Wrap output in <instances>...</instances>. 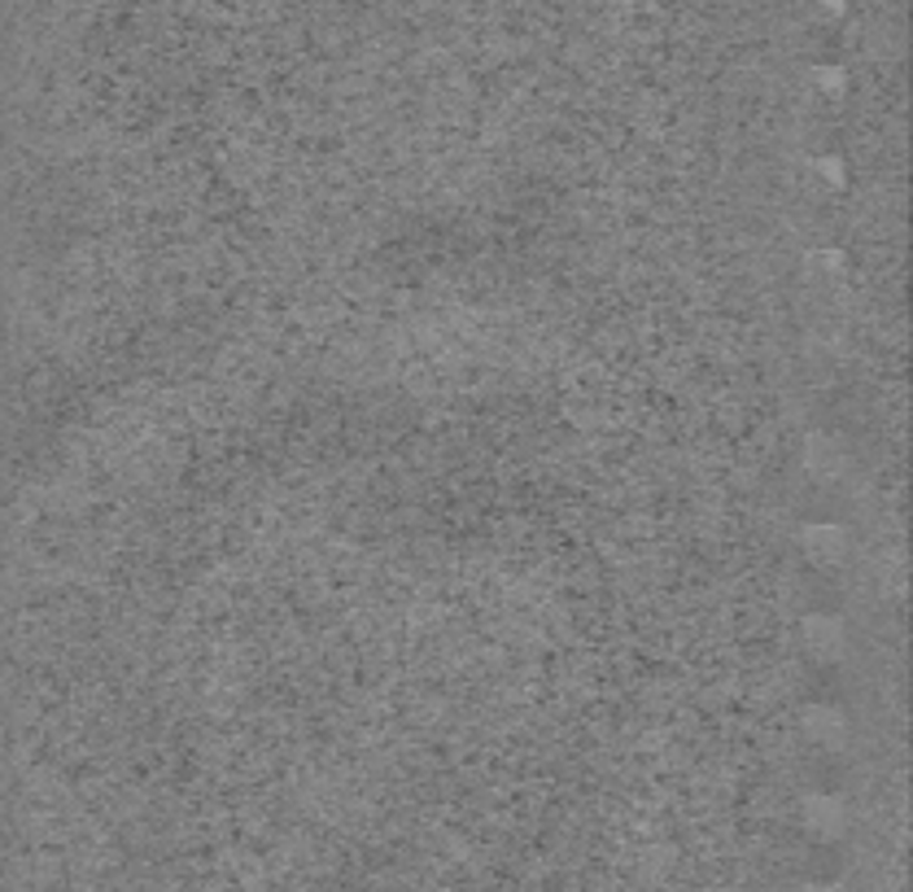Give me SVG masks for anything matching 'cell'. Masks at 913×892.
Instances as JSON below:
<instances>
[{"label": "cell", "mask_w": 913, "mask_h": 892, "mask_svg": "<svg viewBox=\"0 0 913 892\" xmlns=\"http://www.w3.org/2000/svg\"><path fill=\"white\" fill-rule=\"evenodd\" d=\"M800 543H804V556H809L813 565H822V569L840 565L843 556H848V534H843L840 525H804Z\"/></svg>", "instance_id": "cell-1"}, {"label": "cell", "mask_w": 913, "mask_h": 892, "mask_svg": "<svg viewBox=\"0 0 913 892\" xmlns=\"http://www.w3.org/2000/svg\"><path fill=\"white\" fill-rule=\"evenodd\" d=\"M804 648L818 657V661H835L843 652V621L840 617H826V612H813L804 621Z\"/></svg>", "instance_id": "cell-2"}, {"label": "cell", "mask_w": 913, "mask_h": 892, "mask_svg": "<svg viewBox=\"0 0 913 892\" xmlns=\"http://www.w3.org/2000/svg\"><path fill=\"white\" fill-rule=\"evenodd\" d=\"M843 822H848V814H843L840 797H809V801H804V827H809L813 835L835 840L843 831Z\"/></svg>", "instance_id": "cell-3"}, {"label": "cell", "mask_w": 913, "mask_h": 892, "mask_svg": "<svg viewBox=\"0 0 913 892\" xmlns=\"http://www.w3.org/2000/svg\"><path fill=\"white\" fill-rule=\"evenodd\" d=\"M804 731H809V740L826 743V748H840L843 740H848V722H843L840 709H809L804 713Z\"/></svg>", "instance_id": "cell-4"}, {"label": "cell", "mask_w": 913, "mask_h": 892, "mask_svg": "<svg viewBox=\"0 0 913 892\" xmlns=\"http://www.w3.org/2000/svg\"><path fill=\"white\" fill-rule=\"evenodd\" d=\"M804 892H840L835 884H826V889H804Z\"/></svg>", "instance_id": "cell-5"}]
</instances>
